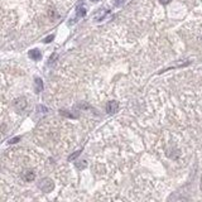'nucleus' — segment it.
I'll return each mask as SVG.
<instances>
[{"instance_id": "nucleus-12", "label": "nucleus", "mask_w": 202, "mask_h": 202, "mask_svg": "<svg viewBox=\"0 0 202 202\" xmlns=\"http://www.w3.org/2000/svg\"><path fill=\"white\" fill-rule=\"evenodd\" d=\"M18 140H20V137H16V138H13V139H10L9 143L10 144H14V143H16Z\"/></svg>"}, {"instance_id": "nucleus-5", "label": "nucleus", "mask_w": 202, "mask_h": 202, "mask_svg": "<svg viewBox=\"0 0 202 202\" xmlns=\"http://www.w3.org/2000/svg\"><path fill=\"white\" fill-rule=\"evenodd\" d=\"M34 90H36L37 93H39L42 90H43V81H42V78L37 77L34 80Z\"/></svg>"}, {"instance_id": "nucleus-6", "label": "nucleus", "mask_w": 202, "mask_h": 202, "mask_svg": "<svg viewBox=\"0 0 202 202\" xmlns=\"http://www.w3.org/2000/svg\"><path fill=\"white\" fill-rule=\"evenodd\" d=\"M29 57L34 61H38L42 58V53L39 49H32V51H29Z\"/></svg>"}, {"instance_id": "nucleus-7", "label": "nucleus", "mask_w": 202, "mask_h": 202, "mask_svg": "<svg viewBox=\"0 0 202 202\" xmlns=\"http://www.w3.org/2000/svg\"><path fill=\"white\" fill-rule=\"evenodd\" d=\"M86 15V8L83 5L77 6V18H83Z\"/></svg>"}, {"instance_id": "nucleus-14", "label": "nucleus", "mask_w": 202, "mask_h": 202, "mask_svg": "<svg viewBox=\"0 0 202 202\" xmlns=\"http://www.w3.org/2000/svg\"><path fill=\"white\" fill-rule=\"evenodd\" d=\"M38 110H42V113H46V111H47V107H44V106H38Z\"/></svg>"}, {"instance_id": "nucleus-4", "label": "nucleus", "mask_w": 202, "mask_h": 202, "mask_svg": "<svg viewBox=\"0 0 202 202\" xmlns=\"http://www.w3.org/2000/svg\"><path fill=\"white\" fill-rule=\"evenodd\" d=\"M23 179L25 181V182H32V181L36 179V173H34L33 170H24Z\"/></svg>"}, {"instance_id": "nucleus-13", "label": "nucleus", "mask_w": 202, "mask_h": 202, "mask_svg": "<svg viewBox=\"0 0 202 202\" xmlns=\"http://www.w3.org/2000/svg\"><path fill=\"white\" fill-rule=\"evenodd\" d=\"M159 3L163 4V5H167V4H169V3H170V0H159Z\"/></svg>"}, {"instance_id": "nucleus-8", "label": "nucleus", "mask_w": 202, "mask_h": 202, "mask_svg": "<svg viewBox=\"0 0 202 202\" xmlns=\"http://www.w3.org/2000/svg\"><path fill=\"white\" fill-rule=\"evenodd\" d=\"M76 167L78 169H85L87 167V162L86 161H81V162H76Z\"/></svg>"}, {"instance_id": "nucleus-2", "label": "nucleus", "mask_w": 202, "mask_h": 202, "mask_svg": "<svg viewBox=\"0 0 202 202\" xmlns=\"http://www.w3.org/2000/svg\"><path fill=\"white\" fill-rule=\"evenodd\" d=\"M13 106L15 107V110L18 111H23L27 107V100L24 97H18L13 101Z\"/></svg>"}, {"instance_id": "nucleus-3", "label": "nucleus", "mask_w": 202, "mask_h": 202, "mask_svg": "<svg viewBox=\"0 0 202 202\" xmlns=\"http://www.w3.org/2000/svg\"><path fill=\"white\" fill-rule=\"evenodd\" d=\"M119 110V102L117 101H109V102L106 104V113L107 114H115L116 111Z\"/></svg>"}, {"instance_id": "nucleus-1", "label": "nucleus", "mask_w": 202, "mask_h": 202, "mask_svg": "<svg viewBox=\"0 0 202 202\" xmlns=\"http://www.w3.org/2000/svg\"><path fill=\"white\" fill-rule=\"evenodd\" d=\"M39 188L43 191V192H46V193H48V192H51L52 190L54 188V183H53V181L52 179H49V178H43L39 182Z\"/></svg>"}, {"instance_id": "nucleus-9", "label": "nucleus", "mask_w": 202, "mask_h": 202, "mask_svg": "<svg viewBox=\"0 0 202 202\" xmlns=\"http://www.w3.org/2000/svg\"><path fill=\"white\" fill-rule=\"evenodd\" d=\"M80 154H81V150H77V152H75L74 154H71V155L68 157V161H74V159H76V158H77V157H78Z\"/></svg>"}, {"instance_id": "nucleus-16", "label": "nucleus", "mask_w": 202, "mask_h": 202, "mask_svg": "<svg viewBox=\"0 0 202 202\" xmlns=\"http://www.w3.org/2000/svg\"><path fill=\"white\" fill-rule=\"evenodd\" d=\"M92 1H99V0H92Z\"/></svg>"}, {"instance_id": "nucleus-11", "label": "nucleus", "mask_w": 202, "mask_h": 202, "mask_svg": "<svg viewBox=\"0 0 202 202\" xmlns=\"http://www.w3.org/2000/svg\"><path fill=\"white\" fill-rule=\"evenodd\" d=\"M53 39H54V36H53V34H52V36H49V37H47L46 39H44V43H49V42H52V41H53Z\"/></svg>"}, {"instance_id": "nucleus-10", "label": "nucleus", "mask_w": 202, "mask_h": 202, "mask_svg": "<svg viewBox=\"0 0 202 202\" xmlns=\"http://www.w3.org/2000/svg\"><path fill=\"white\" fill-rule=\"evenodd\" d=\"M57 57H58V54H57V53H53V54H52L51 57H49V65H51V63H53V62H54L56 60H57Z\"/></svg>"}, {"instance_id": "nucleus-15", "label": "nucleus", "mask_w": 202, "mask_h": 202, "mask_svg": "<svg viewBox=\"0 0 202 202\" xmlns=\"http://www.w3.org/2000/svg\"><path fill=\"white\" fill-rule=\"evenodd\" d=\"M200 187H201V191H202V177H201V184H200Z\"/></svg>"}]
</instances>
